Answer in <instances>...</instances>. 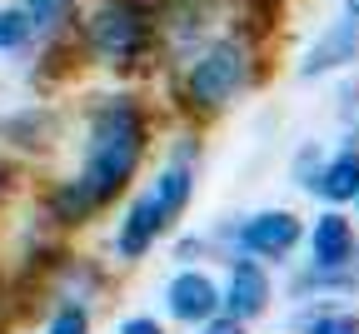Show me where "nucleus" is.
<instances>
[{"instance_id":"423d86ee","label":"nucleus","mask_w":359,"mask_h":334,"mask_svg":"<svg viewBox=\"0 0 359 334\" xmlns=\"http://www.w3.org/2000/svg\"><path fill=\"white\" fill-rule=\"evenodd\" d=\"M264 300H269V279L259 274V265H250V260H240L235 269H230V314L235 319H250V314H259L264 309Z\"/></svg>"},{"instance_id":"f8f14e48","label":"nucleus","mask_w":359,"mask_h":334,"mask_svg":"<svg viewBox=\"0 0 359 334\" xmlns=\"http://www.w3.org/2000/svg\"><path fill=\"white\" fill-rule=\"evenodd\" d=\"M50 334H85V309H75V305H65V309L55 314V324H50Z\"/></svg>"},{"instance_id":"4468645a","label":"nucleus","mask_w":359,"mask_h":334,"mask_svg":"<svg viewBox=\"0 0 359 334\" xmlns=\"http://www.w3.org/2000/svg\"><path fill=\"white\" fill-rule=\"evenodd\" d=\"M120 334H160V324H155V319H125Z\"/></svg>"},{"instance_id":"20e7f679","label":"nucleus","mask_w":359,"mask_h":334,"mask_svg":"<svg viewBox=\"0 0 359 334\" xmlns=\"http://www.w3.org/2000/svg\"><path fill=\"white\" fill-rule=\"evenodd\" d=\"M175 220V210H170V200L160 195V185L150 189V195H140L135 200V210H130V220H125V229H120V255H145L150 250V240Z\"/></svg>"},{"instance_id":"dca6fc26","label":"nucleus","mask_w":359,"mask_h":334,"mask_svg":"<svg viewBox=\"0 0 359 334\" xmlns=\"http://www.w3.org/2000/svg\"><path fill=\"white\" fill-rule=\"evenodd\" d=\"M205 334H240V324H235V319H224V324H210Z\"/></svg>"},{"instance_id":"2eb2a0df","label":"nucleus","mask_w":359,"mask_h":334,"mask_svg":"<svg viewBox=\"0 0 359 334\" xmlns=\"http://www.w3.org/2000/svg\"><path fill=\"white\" fill-rule=\"evenodd\" d=\"M25 6H30V15H55L65 0H25Z\"/></svg>"},{"instance_id":"f03ea898","label":"nucleus","mask_w":359,"mask_h":334,"mask_svg":"<svg viewBox=\"0 0 359 334\" xmlns=\"http://www.w3.org/2000/svg\"><path fill=\"white\" fill-rule=\"evenodd\" d=\"M240 85H245V55L235 45H215V51H205L195 60V70H190V100L215 110V105L230 100Z\"/></svg>"},{"instance_id":"0eeeda50","label":"nucleus","mask_w":359,"mask_h":334,"mask_svg":"<svg viewBox=\"0 0 359 334\" xmlns=\"http://www.w3.org/2000/svg\"><path fill=\"white\" fill-rule=\"evenodd\" d=\"M294 240H299L294 215H259V220H250V229H245V245L259 250V255H285Z\"/></svg>"},{"instance_id":"39448f33","label":"nucleus","mask_w":359,"mask_h":334,"mask_svg":"<svg viewBox=\"0 0 359 334\" xmlns=\"http://www.w3.org/2000/svg\"><path fill=\"white\" fill-rule=\"evenodd\" d=\"M165 300H170V309H175L180 319H210L215 305H219L215 284H210L205 274H175L170 290H165Z\"/></svg>"},{"instance_id":"f3484780","label":"nucleus","mask_w":359,"mask_h":334,"mask_svg":"<svg viewBox=\"0 0 359 334\" xmlns=\"http://www.w3.org/2000/svg\"><path fill=\"white\" fill-rule=\"evenodd\" d=\"M344 11H349V15H354V20H359V0H344Z\"/></svg>"},{"instance_id":"f257e3e1","label":"nucleus","mask_w":359,"mask_h":334,"mask_svg":"<svg viewBox=\"0 0 359 334\" xmlns=\"http://www.w3.org/2000/svg\"><path fill=\"white\" fill-rule=\"evenodd\" d=\"M140 115L125 100H105L95 110V125H90V150H85V175L80 185L90 189L95 200L115 195V189L130 180L135 160H140Z\"/></svg>"},{"instance_id":"7ed1b4c3","label":"nucleus","mask_w":359,"mask_h":334,"mask_svg":"<svg viewBox=\"0 0 359 334\" xmlns=\"http://www.w3.org/2000/svg\"><path fill=\"white\" fill-rule=\"evenodd\" d=\"M90 45H95L100 60H130L145 45V15L130 6H105L90 20Z\"/></svg>"},{"instance_id":"6e6552de","label":"nucleus","mask_w":359,"mask_h":334,"mask_svg":"<svg viewBox=\"0 0 359 334\" xmlns=\"http://www.w3.org/2000/svg\"><path fill=\"white\" fill-rule=\"evenodd\" d=\"M354 51H359V20L349 15V25L330 30V35H325V40L309 51L304 75H320V70H330V65H339V60H354Z\"/></svg>"},{"instance_id":"9d476101","label":"nucleus","mask_w":359,"mask_h":334,"mask_svg":"<svg viewBox=\"0 0 359 334\" xmlns=\"http://www.w3.org/2000/svg\"><path fill=\"white\" fill-rule=\"evenodd\" d=\"M320 189H325L330 200H349V195H359V160H354V150H344V155L325 170Z\"/></svg>"},{"instance_id":"9b49d317","label":"nucleus","mask_w":359,"mask_h":334,"mask_svg":"<svg viewBox=\"0 0 359 334\" xmlns=\"http://www.w3.org/2000/svg\"><path fill=\"white\" fill-rule=\"evenodd\" d=\"M30 30H35V15H30V11H0V51L25 45Z\"/></svg>"},{"instance_id":"1a4fd4ad","label":"nucleus","mask_w":359,"mask_h":334,"mask_svg":"<svg viewBox=\"0 0 359 334\" xmlns=\"http://www.w3.org/2000/svg\"><path fill=\"white\" fill-rule=\"evenodd\" d=\"M349 245H354L349 220L325 215L320 225H314V265H339V260H349Z\"/></svg>"},{"instance_id":"ddd939ff","label":"nucleus","mask_w":359,"mask_h":334,"mask_svg":"<svg viewBox=\"0 0 359 334\" xmlns=\"http://www.w3.org/2000/svg\"><path fill=\"white\" fill-rule=\"evenodd\" d=\"M314 334H359V324L344 319V314H334V319H320V324H314Z\"/></svg>"}]
</instances>
